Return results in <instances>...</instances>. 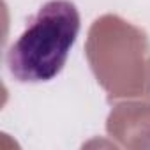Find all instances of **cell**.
I'll list each match as a JSON object with an SVG mask.
<instances>
[{"label": "cell", "instance_id": "cell-1", "mask_svg": "<svg viewBox=\"0 0 150 150\" xmlns=\"http://www.w3.org/2000/svg\"><path fill=\"white\" fill-rule=\"evenodd\" d=\"M81 18L71 0H50L7 51V69L18 83H46L62 72L78 39Z\"/></svg>", "mask_w": 150, "mask_h": 150}]
</instances>
